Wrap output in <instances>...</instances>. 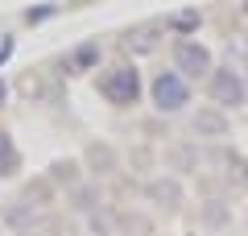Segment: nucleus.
I'll return each instance as SVG.
<instances>
[{"instance_id":"nucleus-1","label":"nucleus","mask_w":248,"mask_h":236,"mask_svg":"<svg viewBox=\"0 0 248 236\" xmlns=\"http://www.w3.org/2000/svg\"><path fill=\"white\" fill-rule=\"evenodd\" d=\"M95 87L112 108H137L141 96H145V79L137 70V62H112V67L99 70Z\"/></svg>"},{"instance_id":"nucleus-2","label":"nucleus","mask_w":248,"mask_h":236,"mask_svg":"<svg viewBox=\"0 0 248 236\" xmlns=\"http://www.w3.org/2000/svg\"><path fill=\"white\" fill-rule=\"evenodd\" d=\"M149 104H153V112H161V116H182L186 108H190V100H195V83L190 79H182L174 67L170 70H157V75L149 79Z\"/></svg>"},{"instance_id":"nucleus-3","label":"nucleus","mask_w":248,"mask_h":236,"mask_svg":"<svg viewBox=\"0 0 248 236\" xmlns=\"http://www.w3.org/2000/svg\"><path fill=\"white\" fill-rule=\"evenodd\" d=\"M203 87H207V104L223 108V112H236V108L248 104V75L232 62H219Z\"/></svg>"},{"instance_id":"nucleus-4","label":"nucleus","mask_w":248,"mask_h":236,"mask_svg":"<svg viewBox=\"0 0 248 236\" xmlns=\"http://www.w3.org/2000/svg\"><path fill=\"white\" fill-rule=\"evenodd\" d=\"M215 67H219V62H215V54H211L207 42H199V37H178V42H174V70L182 79H190V83H207Z\"/></svg>"},{"instance_id":"nucleus-5","label":"nucleus","mask_w":248,"mask_h":236,"mask_svg":"<svg viewBox=\"0 0 248 236\" xmlns=\"http://www.w3.org/2000/svg\"><path fill=\"white\" fill-rule=\"evenodd\" d=\"M190 133H195L199 145H223L232 137V112H223L215 104H199L190 112Z\"/></svg>"},{"instance_id":"nucleus-6","label":"nucleus","mask_w":248,"mask_h":236,"mask_svg":"<svg viewBox=\"0 0 248 236\" xmlns=\"http://www.w3.org/2000/svg\"><path fill=\"white\" fill-rule=\"evenodd\" d=\"M145 203H153L157 211H182L186 203V183L178 174H170V170H161V174H153L149 183H145Z\"/></svg>"},{"instance_id":"nucleus-7","label":"nucleus","mask_w":248,"mask_h":236,"mask_svg":"<svg viewBox=\"0 0 248 236\" xmlns=\"http://www.w3.org/2000/svg\"><path fill=\"white\" fill-rule=\"evenodd\" d=\"M166 170L170 174H199L203 170V145H199L195 137L190 141H174V145L166 149Z\"/></svg>"},{"instance_id":"nucleus-8","label":"nucleus","mask_w":248,"mask_h":236,"mask_svg":"<svg viewBox=\"0 0 248 236\" xmlns=\"http://www.w3.org/2000/svg\"><path fill=\"white\" fill-rule=\"evenodd\" d=\"M199 224L207 232H228L232 228V199L228 195H203L199 199Z\"/></svg>"},{"instance_id":"nucleus-9","label":"nucleus","mask_w":248,"mask_h":236,"mask_svg":"<svg viewBox=\"0 0 248 236\" xmlns=\"http://www.w3.org/2000/svg\"><path fill=\"white\" fill-rule=\"evenodd\" d=\"M161 37H166V21H149V25H137L128 29V37H124V46L133 54H153L161 46Z\"/></svg>"},{"instance_id":"nucleus-10","label":"nucleus","mask_w":248,"mask_h":236,"mask_svg":"<svg viewBox=\"0 0 248 236\" xmlns=\"http://www.w3.org/2000/svg\"><path fill=\"white\" fill-rule=\"evenodd\" d=\"M199 29H203V13L199 9H178L166 17V34L170 37H199Z\"/></svg>"},{"instance_id":"nucleus-11","label":"nucleus","mask_w":248,"mask_h":236,"mask_svg":"<svg viewBox=\"0 0 248 236\" xmlns=\"http://www.w3.org/2000/svg\"><path fill=\"white\" fill-rule=\"evenodd\" d=\"M87 166H91V174H116L120 157H116V149L108 141H95V145H87Z\"/></svg>"},{"instance_id":"nucleus-12","label":"nucleus","mask_w":248,"mask_h":236,"mask_svg":"<svg viewBox=\"0 0 248 236\" xmlns=\"http://www.w3.org/2000/svg\"><path fill=\"white\" fill-rule=\"evenodd\" d=\"M99 42H83V46H75L71 54H66V75H83V70H95V62H99Z\"/></svg>"},{"instance_id":"nucleus-13","label":"nucleus","mask_w":248,"mask_h":236,"mask_svg":"<svg viewBox=\"0 0 248 236\" xmlns=\"http://www.w3.org/2000/svg\"><path fill=\"white\" fill-rule=\"evenodd\" d=\"M71 207L79 211V216H91V211H99V207H104V191H99L95 183L75 186V191H71Z\"/></svg>"},{"instance_id":"nucleus-14","label":"nucleus","mask_w":248,"mask_h":236,"mask_svg":"<svg viewBox=\"0 0 248 236\" xmlns=\"http://www.w3.org/2000/svg\"><path fill=\"white\" fill-rule=\"evenodd\" d=\"M83 219H87L91 236H116V211L112 207H99V211H91V216H83Z\"/></svg>"},{"instance_id":"nucleus-15","label":"nucleus","mask_w":248,"mask_h":236,"mask_svg":"<svg viewBox=\"0 0 248 236\" xmlns=\"http://www.w3.org/2000/svg\"><path fill=\"white\" fill-rule=\"evenodd\" d=\"M17 166H21V153H17V145H13V137H9V133H0V178L17 174Z\"/></svg>"},{"instance_id":"nucleus-16","label":"nucleus","mask_w":248,"mask_h":236,"mask_svg":"<svg viewBox=\"0 0 248 236\" xmlns=\"http://www.w3.org/2000/svg\"><path fill=\"white\" fill-rule=\"evenodd\" d=\"M4 219H9L13 228H29V224H33V219H37V211H33V203L17 199V203H13L9 211H4Z\"/></svg>"},{"instance_id":"nucleus-17","label":"nucleus","mask_w":248,"mask_h":236,"mask_svg":"<svg viewBox=\"0 0 248 236\" xmlns=\"http://www.w3.org/2000/svg\"><path fill=\"white\" fill-rule=\"evenodd\" d=\"M79 162H58L54 166V183H66V191H75V186H83V174H79Z\"/></svg>"},{"instance_id":"nucleus-18","label":"nucleus","mask_w":248,"mask_h":236,"mask_svg":"<svg viewBox=\"0 0 248 236\" xmlns=\"http://www.w3.org/2000/svg\"><path fill=\"white\" fill-rule=\"evenodd\" d=\"M228 183H236L240 191H248V153L244 157H240V153L228 157Z\"/></svg>"},{"instance_id":"nucleus-19","label":"nucleus","mask_w":248,"mask_h":236,"mask_svg":"<svg viewBox=\"0 0 248 236\" xmlns=\"http://www.w3.org/2000/svg\"><path fill=\"white\" fill-rule=\"evenodd\" d=\"M228 62H232V67H240V70L248 75V37H236V46L228 50Z\"/></svg>"},{"instance_id":"nucleus-20","label":"nucleus","mask_w":248,"mask_h":236,"mask_svg":"<svg viewBox=\"0 0 248 236\" xmlns=\"http://www.w3.org/2000/svg\"><path fill=\"white\" fill-rule=\"evenodd\" d=\"M4 91H9V87H4V83H0V104H4Z\"/></svg>"},{"instance_id":"nucleus-21","label":"nucleus","mask_w":248,"mask_h":236,"mask_svg":"<svg viewBox=\"0 0 248 236\" xmlns=\"http://www.w3.org/2000/svg\"><path fill=\"white\" fill-rule=\"evenodd\" d=\"M240 13H244V17H248V0H244V4H240Z\"/></svg>"}]
</instances>
